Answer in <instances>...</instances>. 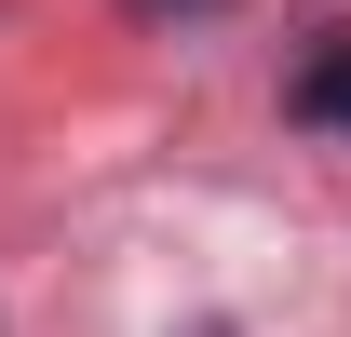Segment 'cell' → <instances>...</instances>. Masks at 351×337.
<instances>
[{
	"mask_svg": "<svg viewBox=\"0 0 351 337\" xmlns=\"http://www.w3.org/2000/svg\"><path fill=\"white\" fill-rule=\"evenodd\" d=\"M135 14H230V0H135Z\"/></svg>",
	"mask_w": 351,
	"mask_h": 337,
	"instance_id": "7a4b0ae2",
	"label": "cell"
},
{
	"mask_svg": "<svg viewBox=\"0 0 351 337\" xmlns=\"http://www.w3.org/2000/svg\"><path fill=\"white\" fill-rule=\"evenodd\" d=\"M298 122H311V135H351V41H324V54L298 68Z\"/></svg>",
	"mask_w": 351,
	"mask_h": 337,
	"instance_id": "6da1fadb",
	"label": "cell"
}]
</instances>
